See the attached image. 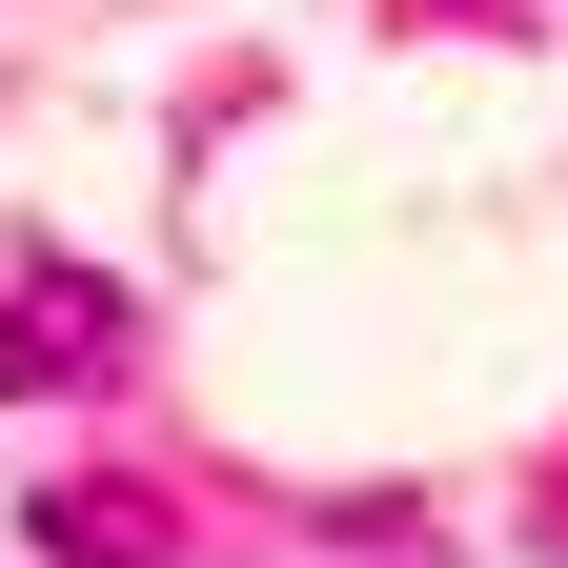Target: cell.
Instances as JSON below:
<instances>
[{
	"mask_svg": "<svg viewBox=\"0 0 568 568\" xmlns=\"http://www.w3.org/2000/svg\"><path fill=\"white\" fill-rule=\"evenodd\" d=\"M82 366H122V305H102L82 264H41L21 305H0V386H82Z\"/></svg>",
	"mask_w": 568,
	"mask_h": 568,
	"instance_id": "obj_1",
	"label": "cell"
},
{
	"mask_svg": "<svg viewBox=\"0 0 568 568\" xmlns=\"http://www.w3.org/2000/svg\"><path fill=\"white\" fill-rule=\"evenodd\" d=\"M548 548H568V508H548Z\"/></svg>",
	"mask_w": 568,
	"mask_h": 568,
	"instance_id": "obj_3",
	"label": "cell"
},
{
	"mask_svg": "<svg viewBox=\"0 0 568 568\" xmlns=\"http://www.w3.org/2000/svg\"><path fill=\"white\" fill-rule=\"evenodd\" d=\"M41 548H61V568H163V508H122V487H41Z\"/></svg>",
	"mask_w": 568,
	"mask_h": 568,
	"instance_id": "obj_2",
	"label": "cell"
}]
</instances>
